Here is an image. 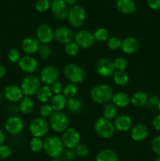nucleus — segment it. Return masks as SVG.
<instances>
[{
    "label": "nucleus",
    "instance_id": "nucleus-54",
    "mask_svg": "<svg viewBox=\"0 0 160 161\" xmlns=\"http://www.w3.org/2000/svg\"><path fill=\"white\" fill-rule=\"evenodd\" d=\"M157 109H158V111L160 113V101H159V102H158V105H157Z\"/></svg>",
    "mask_w": 160,
    "mask_h": 161
},
{
    "label": "nucleus",
    "instance_id": "nucleus-55",
    "mask_svg": "<svg viewBox=\"0 0 160 161\" xmlns=\"http://www.w3.org/2000/svg\"><path fill=\"white\" fill-rule=\"evenodd\" d=\"M51 161H61V160H60L59 158H56V159H53Z\"/></svg>",
    "mask_w": 160,
    "mask_h": 161
},
{
    "label": "nucleus",
    "instance_id": "nucleus-49",
    "mask_svg": "<svg viewBox=\"0 0 160 161\" xmlns=\"http://www.w3.org/2000/svg\"><path fill=\"white\" fill-rule=\"evenodd\" d=\"M147 5L150 9L157 10L160 9V0H147Z\"/></svg>",
    "mask_w": 160,
    "mask_h": 161
},
{
    "label": "nucleus",
    "instance_id": "nucleus-19",
    "mask_svg": "<svg viewBox=\"0 0 160 161\" xmlns=\"http://www.w3.org/2000/svg\"><path fill=\"white\" fill-rule=\"evenodd\" d=\"M40 42L35 37L28 36L23 39L21 42V49L27 55H31L39 52Z\"/></svg>",
    "mask_w": 160,
    "mask_h": 161
},
{
    "label": "nucleus",
    "instance_id": "nucleus-31",
    "mask_svg": "<svg viewBox=\"0 0 160 161\" xmlns=\"http://www.w3.org/2000/svg\"><path fill=\"white\" fill-rule=\"evenodd\" d=\"M112 76L114 83L119 86H125L130 82V76L125 71H115Z\"/></svg>",
    "mask_w": 160,
    "mask_h": 161
},
{
    "label": "nucleus",
    "instance_id": "nucleus-9",
    "mask_svg": "<svg viewBox=\"0 0 160 161\" xmlns=\"http://www.w3.org/2000/svg\"><path fill=\"white\" fill-rule=\"evenodd\" d=\"M61 140L63 142L64 147L67 149H74L80 144V136L79 132L74 128H67L64 132H63Z\"/></svg>",
    "mask_w": 160,
    "mask_h": 161
},
{
    "label": "nucleus",
    "instance_id": "nucleus-2",
    "mask_svg": "<svg viewBox=\"0 0 160 161\" xmlns=\"http://www.w3.org/2000/svg\"><path fill=\"white\" fill-rule=\"evenodd\" d=\"M113 90L107 83H99L94 86L90 91L91 99L97 104H108L111 101Z\"/></svg>",
    "mask_w": 160,
    "mask_h": 161
},
{
    "label": "nucleus",
    "instance_id": "nucleus-27",
    "mask_svg": "<svg viewBox=\"0 0 160 161\" xmlns=\"http://www.w3.org/2000/svg\"><path fill=\"white\" fill-rule=\"evenodd\" d=\"M67 100L62 94H54L50 100V105L54 112L62 111L67 105Z\"/></svg>",
    "mask_w": 160,
    "mask_h": 161
},
{
    "label": "nucleus",
    "instance_id": "nucleus-6",
    "mask_svg": "<svg viewBox=\"0 0 160 161\" xmlns=\"http://www.w3.org/2000/svg\"><path fill=\"white\" fill-rule=\"evenodd\" d=\"M41 80L39 77L34 75H26L22 80L20 88L24 93V95L27 97L36 95L38 91L41 87Z\"/></svg>",
    "mask_w": 160,
    "mask_h": 161
},
{
    "label": "nucleus",
    "instance_id": "nucleus-42",
    "mask_svg": "<svg viewBox=\"0 0 160 161\" xmlns=\"http://www.w3.org/2000/svg\"><path fill=\"white\" fill-rule=\"evenodd\" d=\"M75 153L77 157H86L89 154V148L88 146L83 143H80L78 146L75 149Z\"/></svg>",
    "mask_w": 160,
    "mask_h": 161
},
{
    "label": "nucleus",
    "instance_id": "nucleus-10",
    "mask_svg": "<svg viewBox=\"0 0 160 161\" xmlns=\"http://www.w3.org/2000/svg\"><path fill=\"white\" fill-rule=\"evenodd\" d=\"M60 77V71L57 68L53 65H47L42 69L39 75L41 82L45 85L50 86L58 81V79Z\"/></svg>",
    "mask_w": 160,
    "mask_h": 161
},
{
    "label": "nucleus",
    "instance_id": "nucleus-34",
    "mask_svg": "<svg viewBox=\"0 0 160 161\" xmlns=\"http://www.w3.org/2000/svg\"><path fill=\"white\" fill-rule=\"evenodd\" d=\"M44 141L41 138H32L30 141L29 147L33 153H40L43 150Z\"/></svg>",
    "mask_w": 160,
    "mask_h": 161
},
{
    "label": "nucleus",
    "instance_id": "nucleus-15",
    "mask_svg": "<svg viewBox=\"0 0 160 161\" xmlns=\"http://www.w3.org/2000/svg\"><path fill=\"white\" fill-rule=\"evenodd\" d=\"M24 127V121L17 116H9L5 123V129L8 133L12 135H17L21 133Z\"/></svg>",
    "mask_w": 160,
    "mask_h": 161
},
{
    "label": "nucleus",
    "instance_id": "nucleus-16",
    "mask_svg": "<svg viewBox=\"0 0 160 161\" xmlns=\"http://www.w3.org/2000/svg\"><path fill=\"white\" fill-rule=\"evenodd\" d=\"M74 31L70 28L66 26L58 27L54 30V39L61 44L65 45L68 42H72L74 40Z\"/></svg>",
    "mask_w": 160,
    "mask_h": 161
},
{
    "label": "nucleus",
    "instance_id": "nucleus-12",
    "mask_svg": "<svg viewBox=\"0 0 160 161\" xmlns=\"http://www.w3.org/2000/svg\"><path fill=\"white\" fill-rule=\"evenodd\" d=\"M74 41L80 48L88 49L93 45L95 39L91 31L88 30H79L75 34Z\"/></svg>",
    "mask_w": 160,
    "mask_h": 161
},
{
    "label": "nucleus",
    "instance_id": "nucleus-33",
    "mask_svg": "<svg viewBox=\"0 0 160 161\" xmlns=\"http://www.w3.org/2000/svg\"><path fill=\"white\" fill-rule=\"evenodd\" d=\"M77 93H78V86H77V84L72 83L65 85L64 86V89H63L62 91V94L67 99L75 97Z\"/></svg>",
    "mask_w": 160,
    "mask_h": 161
},
{
    "label": "nucleus",
    "instance_id": "nucleus-8",
    "mask_svg": "<svg viewBox=\"0 0 160 161\" xmlns=\"http://www.w3.org/2000/svg\"><path fill=\"white\" fill-rule=\"evenodd\" d=\"M67 19L70 25L73 28H80L85 23L86 19V13L84 8L81 6H72L68 12Z\"/></svg>",
    "mask_w": 160,
    "mask_h": 161
},
{
    "label": "nucleus",
    "instance_id": "nucleus-47",
    "mask_svg": "<svg viewBox=\"0 0 160 161\" xmlns=\"http://www.w3.org/2000/svg\"><path fill=\"white\" fill-rule=\"evenodd\" d=\"M159 101L160 99L158 97H157V96H152V97H148V100H147L145 105L147 108H157V105H158Z\"/></svg>",
    "mask_w": 160,
    "mask_h": 161
},
{
    "label": "nucleus",
    "instance_id": "nucleus-50",
    "mask_svg": "<svg viewBox=\"0 0 160 161\" xmlns=\"http://www.w3.org/2000/svg\"><path fill=\"white\" fill-rule=\"evenodd\" d=\"M152 124V127H153V128L155 129V130L160 132V113L159 114L156 115V116L153 118Z\"/></svg>",
    "mask_w": 160,
    "mask_h": 161
},
{
    "label": "nucleus",
    "instance_id": "nucleus-21",
    "mask_svg": "<svg viewBox=\"0 0 160 161\" xmlns=\"http://www.w3.org/2000/svg\"><path fill=\"white\" fill-rule=\"evenodd\" d=\"M115 129L120 132H127L133 127V120L128 115H119L115 119Z\"/></svg>",
    "mask_w": 160,
    "mask_h": 161
},
{
    "label": "nucleus",
    "instance_id": "nucleus-28",
    "mask_svg": "<svg viewBox=\"0 0 160 161\" xmlns=\"http://www.w3.org/2000/svg\"><path fill=\"white\" fill-rule=\"evenodd\" d=\"M148 95L146 92L142 91H138L135 92L130 97V103L135 107L144 106L148 100Z\"/></svg>",
    "mask_w": 160,
    "mask_h": 161
},
{
    "label": "nucleus",
    "instance_id": "nucleus-45",
    "mask_svg": "<svg viewBox=\"0 0 160 161\" xmlns=\"http://www.w3.org/2000/svg\"><path fill=\"white\" fill-rule=\"evenodd\" d=\"M151 146L153 152L160 157V135H156L152 138Z\"/></svg>",
    "mask_w": 160,
    "mask_h": 161
},
{
    "label": "nucleus",
    "instance_id": "nucleus-14",
    "mask_svg": "<svg viewBox=\"0 0 160 161\" xmlns=\"http://www.w3.org/2000/svg\"><path fill=\"white\" fill-rule=\"evenodd\" d=\"M50 9L53 17L56 20H65L68 15L69 10L64 0H52Z\"/></svg>",
    "mask_w": 160,
    "mask_h": 161
},
{
    "label": "nucleus",
    "instance_id": "nucleus-53",
    "mask_svg": "<svg viewBox=\"0 0 160 161\" xmlns=\"http://www.w3.org/2000/svg\"><path fill=\"white\" fill-rule=\"evenodd\" d=\"M67 5H74L77 2V0H64Z\"/></svg>",
    "mask_w": 160,
    "mask_h": 161
},
{
    "label": "nucleus",
    "instance_id": "nucleus-17",
    "mask_svg": "<svg viewBox=\"0 0 160 161\" xmlns=\"http://www.w3.org/2000/svg\"><path fill=\"white\" fill-rule=\"evenodd\" d=\"M17 64L20 70L28 74L33 73L38 69L37 59L31 55L26 54L24 56H22Z\"/></svg>",
    "mask_w": 160,
    "mask_h": 161
},
{
    "label": "nucleus",
    "instance_id": "nucleus-44",
    "mask_svg": "<svg viewBox=\"0 0 160 161\" xmlns=\"http://www.w3.org/2000/svg\"><path fill=\"white\" fill-rule=\"evenodd\" d=\"M11 155H12V149L9 146L5 144L0 146V159L5 160L9 158Z\"/></svg>",
    "mask_w": 160,
    "mask_h": 161
},
{
    "label": "nucleus",
    "instance_id": "nucleus-56",
    "mask_svg": "<svg viewBox=\"0 0 160 161\" xmlns=\"http://www.w3.org/2000/svg\"><path fill=\"white\" fill-rule=\"evenodd\" d=\"M153 161H160V157H158V158L155 159Z\"/></svg>",
    "mask_w": 160,
    "mask_h": 161
},
{
    "label": "nucleus",
    "instance_id": "nucleus-7",
    "mask_svg": "<svg viewBox=\"0 0 160 161\" xmlns=\"http://www.w3.org/2000/svg\"><path fill=\"white\" fill-rule=\"evenodd\" d=\"M49 123L52 130L56 133H63L68 128L69 119L64 112H54L50 118Z\"/></svg>",
    "mask_w": 160,
    "mask_h": 161
},
{
    "label": "nucleus",
    "instance_id": "nucleus-3",
    "mask_svg": "<svg viewBox=\"0 0 160 161\" xmlns=\"http://www.w3.org/2000/svg\"><path fill=\"white\" fill-rule=\"evenodd\" d=\"M94 130L100 138L103 139H108L113 135L115 132L114 124L111 120L104 117H99L94 122Z\"/></svg>",
    "mask_w": 160,
    "mask_h": 161
},
{
    "label": "nucleus",
    "instance_id": "nucleus-37",
    "mask_svg": "<svg viewBox=\"0 0 160 161\" xmlns=\"http://www.w3.org/2000/svg\"><path fill=\"white\" fill-rule=\"evenodd\" d=\"M107 45L111 50H117L121 49L122 40L117 36H111L107 40Z\"/></svg>",
    "mask_w": 160,
    "mask_h": 161
},
{
    "label": "nucleus",
    "instance_id": "nucleus-11",
    "mask_svg": "<svg viewBox=\"0 0 160 161\" xmlns=\"http://www.w3.org/2000/svg\"><path fill=\"white\" fill-rule=\"evenodd\" d=\"M96 72L102 77H111L115 72L114 63L109 58H100L96 64Z\"/></svg>",
    "mask_w": 160,
    "mask_h": 161
},
{
    "label": "nucleus",
    "instance_id": "nucleus-26",
    "mask_svg": "<svg viewBox=\"0 0 160 161\" xmlns=\"http://www.w3.org/2000/svg\"><path fill=\"white\" fill-rule=\"evenodd\" d=\"M53 96V94L52 92L51 88H50V86H48V85L41 86L36 94V97H37L38 101L42 104H45L48 102H50Z\"/></svg>",
    "mask_w": 160,
    "mask_h": 161
},
{
    "label": "nucleus",
    "instance_id": "nucleus-23",
    "mask_svg": "<svg viewBox=\"0 0 160 161\" xmlns=\"http://www.w3.org/2000/svg\"><path fill=\"white\" fill-rule=\"evenodd\" d=\"M115 7L123 14H133L136 10V5L134 0H116Z\"/></svg>",
    "mask_w": 160,
    "mask_h": 161
},
{
    "label": "nucleus",
    "instance_id": "nucleus-4",
    "mask_svg": "<svg viewBox=\"0 0 160 161\" xmlns=\"http://www.w3.org/2000/svg\"><path fill=\"white\" fill-rule=\"evenodd\" d=\"M64 75L70 83L78 84L83 83L85 79V72L83 68L77 64H67L63 69Z\"/></svg>",
    "mask_w": 160,
    "mask_h": 161
},
{
    "label": "nucleus",
    "instance_id": "nucleus-13",
    "mask_svg": "<svg viewBox=\"0 0 160 161\" xmlns=\"http://www.w3.org/2000/svg\"><path fill=\"white\" fill-rule=\"evenodd\" d=\"M36 39L42 44H49L54 39V30L47 24H42L36 28Z\"/></svg>",
    "mask_w": 160,
    "mask_h": 161
},
{
    "label": "nucleus",
    "instance_id": "nucleus-1",
    "mask_svg": "<svg viewBox=\"0 0 160 161\" xmlns=\"http://www.w3.org/2000/svg\"><path fill=\"white\" fill-rule=\"evenodd\" d=\"M64 148L65 147L61 138L56 135L49 136L44 140V152L52 159L60 158V157L64 153Z\"/></svg>",
    "mask_w": 160,
    "mask_h": 161
},
{
    "label": "nucleus",
    "instance_id": "nucleus-24",
    "mask_svg": "<svg viewBox=\"0 0 160 161\" xmlns=\"http://www.w3.org/2000/svg\"><path fill=\"white\" fill-rule=\"evenodd\" d=\"M111 103L119 108H125L130 104V97L128 94L123 91H119L113 94Z\"/></svg>",
    "mask_w": 160,
    "mask_h": 161
},
{
    "label": "nucleus",
    "instance_id": "nucleus-48",
    "mask_svg": "<svg viewBox=\"0 0 160 161\" xmlns=\"http://www.w3.org/2000/svg\"><path fill=\"white\" fill-rule=\"evenodd\" d=\"M76 157V153L74 149H67L64 153V159L66 161H73Z\"/></svg>",
    "mask_w": 160,
    "mask_h": 161
},
{
    "label": "nucleus",
    "instance_id": "nucleus-25",
    "mask_svg": "<svg viewBox=\"0 0 160 161\" xmlns=\"http://www.w3.org/2000/svg\"><path fill=\"white\" fill-rule=\"evenodd\" d=\"M95 161H119V155L111 149H104L97 154Z\"/></svg>",
    "mask_w": 160,
    "mask_h": 161
},
{
    "label": "nucleus",
    "instance_id": "nucleus-5",
    "mask_svg": "<svg viewBox=\"0 0 160 161\" xmlns=\"http://www.w3.org/2000/svg\"><path fill=\"white\" fill-rule=\"evenodd\" d=\"M50 126V123L42 117L33 119L29 124V132L33 138H42L49 133Z\"/></svg>",
    "mask_w": 160,
    "mask_h": 161
},
{
    "label": "nucleus",
    "instance_id": "nucleus-41",
    "mask_svg": "<svg viewBox=\"0 0 160 161\" xmlns=\"http://www.w3.org/2000/svg\"><path fill=\"white\" fill-rule=\"evenodd\" d=\"M115 71H125L128 66V61L124 58H117L113 61Z\"/></svg>",
    "mask_w": 160,
    "mask_h": 161
},
{
    "label": "nucleus",
    "instance_id": "nucleus-40",
    "mask_svg": "<svg viewBox=\"0 0 160 161\" xmlns=\"http://www.w3.org/2000/svg\"><path fill=\"white\" fill-rule=\"evenodd\" d=\"M39 56L43 60H46L51 56L52 49L49 44H42L39 50Z\"/></svg>",
    "mask_w": 160,
    "mask_h": 161
},
{
    "label": "nucleus",
    "instance_id": "nucleus-22",
    "mask_svg": "<svg viewBox=\"0 0 160 161\" xmlns=\"http://www.w3.org/2000/svg\"><path fill=\"white\" fill-rule=\"evenodd\" d=\"M148 135V128L144 124H137L130 130V137L135 142L144 141Z\"/></svg>",
    "mask_w": 160,
    "mask_h": 161
},
{
    "label": "nucleus",
    "instance_id": "nucleus-46",
    "mask_svg": "<svg viewBox=\"0 0 160 161\" xmlns=\"http://www.w3.org/2000/svg\"><path fill=\"white\" fill-rule=\"evenodd\" d=\"M50 88H51L52 92H53V95H54V94H62L64 86H63V84L61 82L56 81L55 83H53V84L50 85Z\"/></svg>",
    "mask_w": 160,
    "mask_h": 161
},
{
    "label": "nucleus",
    "instance_id": "nucleus-52",
    "mask_svg": "<svg viewBox=\"0 0 160 161\" xmlns=\"http://www.w3.org/2000/svg\"><path fill=\"white\" fill-rule=\"evenodd\" d=\"M5 140H6V135H5L4 131L2 129H0V146L4 144Z\"/></svg>",
    "mask_w": 160,
    "mask_h": 161
},
{
    "label": "nucleus",
    "instance_id": "nucleus-29",
    "mask_svg": "<svg viewBox=\"0 0 160 161\" xmlns=\"http://www.w3.org/2000/svg\"><path fill=\"white\" fill-rule=\"evenodd\" d=\"M35 103L31 97L24 96L19 104V111L24 115L30 114L34 110Z\"/></svg>",
    "mask_w": 160,
    "mask_h": 161
},
{
    "label": "nucleus",
    "instance_id": "nucleus-18",
    "mask_svg": "<svg viewBox=\"0 0 160 161\" xmlns=\"http://www.w3.org/2000/svg\"><path fill=\"white\" fill-rule=\"evenodd\" d=\"M4 95L9 102L13 103L20 102L24 96L20 86L16 84L8 85L4 90Z\"/></svg>",
    "mask_w": 160,
    "mask_h": 161
},
{
    "label": "nucleus",
    "instance_id": "nucleus-36",
    "mask_svg": "<svg viewBox=\"0 0 160 161\" xmlns=\"http://www.w3.org/2000/svg\"><path fill=\"white\" fill-rule=\"evenodd\" d=\"M79 48L80 47L75 41H72L64 45V51L70 57L76 56L79 52Z\"/></svg>",
    "mask_w": 160,
    "mask_h": 161
},
{
    "label": "nucleus",
    "instance_id": "nucleus-30",
    "mask_svg": "<svg viewBox=\"0 0 160 161\" xmlns=\"http://www.w3.org/2000/svg\"><path fill=\"white\" fill-rule=\"evenodd\" d=\"M67 110L73 114H78L83 109V102L77 97H72L67 100Z\"/></svg>",
    "mask_w": 160,
    "mask_h": 161
},
{
    "label": "nucleus",
    "instance_id": "nucleus-39",
    "mask_svg": "<svg viewBox=\"0 0 160 161\" xmlns=\"http://www.w3.org/2000/svg\"><path fill=\"white\" fill-rule=\"evenodd\" d=\"M51 6V1L50 0H37L35 5V9L39 13H45Z\"/></svg>",
    "mask_w": 160,
    "mask_h": 161
},
{
    "label": "nucleus",
    "instance_id": "nucleus-43",
    "mask_svg": "<svg viewBox=\"0 0 160 161\" xmlns=\"http://www.w3.org/2000/svg\"><path fill=\"white\" fill-rule=\"evenodd\" d=\"M7 58L10 62L16 64V63H18L21 56H20V53L18 50L15 48H12L8 51Z\"/></svg>",
    "mask_w": 160,
    "mask_h": 161
},
{
    "label": "nucleus",
    "instance_id": "nucleus-35",
    "mask_svg": "<svg viewBox=\"0 0 160 161\" xmlns=\"http://www.w3.org/2000/svg\"><path fill=\"white\" fill-rule=\"evenodd\" d=\"M93 34L94 39L97 42H105L109 38V32L104 28H97Z\"/></svg>",
    "mask_w": 160,
    "mask_h": 161
},
{
    "label": "nucleus",
    "instance_id": "nucleus-51",
    "mask_svg": "<svg viewBox=\"0 0 160 161\" xmlns=\"http://www.w3.org/2000/svg\"><path fill=\"white\" fill-rule=\"evenodd\" d=\"M6 67H5L3 64H1V63H0V80H1V79H3V77L6 75Z\"/></svg>",
    "mask_w": 160,
    "mask_h": 161
},
{
    "label": "nucleus",
    "instance_id": "nucleus-38",
    "mask_svg": "<svg viewBox=\"0 0 160 161\" xmlns=\"http://www.w3.org/2000/svg\"><path fill=\"white\" fill-rule=\"evenodd\" d=\"M53 113H54V111H53V108H52L50 104H43L39 108V115H40V117L44 118V119L50 118Z\"/></svg>",
    "mask_w": 160,
    "mask_h": 161
},
{
    "label": "nucleus",
    "instance_id": "nucleus-57",
    "mask_svg": "<svg viewBox=\"0 0 160 161\" xmlns=\"http://www.w3.org/2000/svg\"><path fill=\"white\" fill-rule=\"evenodd\" d=\"M2 97H3V95H2V92H1V91H0V102H1V101H2Z\"/></svg>",
    "mask_w": 160,
    "mask_h": 161
},
{
    "label": "nucleus",
    "instance_id": "nucleus-20",
    "mask_svg": "<svg viewBox=\"0 0 160 161\" xmlns=\"http://www.w3.org/2000/svg\"><path fill=\"white\" fill-rule=\"evenodd\" d=\"M141 43L135 37H127L122 40L121 50L125 54H133L139 50Z\"/></svg>",
    "mask_w": 160,
    "mask_h": 161
},
{
    "label": "nucleus",
    "instance_id": "nucleus-32",
    "mask_svg": "<svg viewBox=\"0 0 160 161\" xmlns=\"http://www.w3.org/2000/svg\"><path fill=\"white\" fill-rule=\"evenodd\" d=\"M118 116V108L112 103H108L105 105L103 109V117L109 120L115 119Z\"/></svg>",
    "mask_w": 160,
    "mask_h": 161
}]
</instances>
